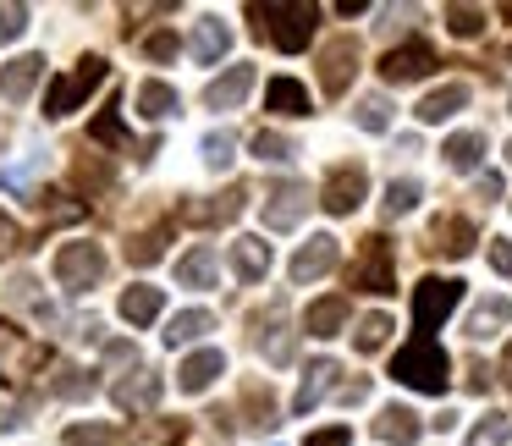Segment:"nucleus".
Returning <instances> with one entry per match:
<instances>
[{
  "mask_svg": "<svg viewBox=\"0 0 512 446\" xmlns=\"http://www.w3.org/2000/svg\"><path fill=\"white\" fill-rule=\"evenodd\" d=\"M386 336H391V314H364L353 331V347L358 353H375V347H386Z\"/></svg>",
  "mask_w": 512,
  "mask_h": 446,
  "instance_id": "obj_37",
  "label": "nucleus"
},
{
  "mask_svg": "<svg viewBox=\"0 0 512 446\" xmlns=\"http://www.w3.org/2000/svg\"><path fill=\"white\" fill-rule=\"evenodd\" d=\"M479 199H501V177H496V171H485V177H479Z\"/></svg>",
  "mask_w": 512,
  "mask_h": 446,
  "instance_id": "obj_53",
  "label": "nucleus"
},
{
  "mask_svg": "<svg viewBox=\"0 0 512 446\" xmlns=\"http://www.w3.org/2000/svg\"><path fill=\"white\" fill-rule=\"evenodd\" d=\"M45 78V56H17L0 67V100L6 105H23L34 94V83Z\"/></svg>",
  "mask_w": 512,
  "mask_h": 446,
  "instance_id": "obj_14",
  "label": "nucleus"
},
{
  "mask_svg": "<svg viewBox=\"0 0 512 446\" xmlns=\"http://www.w3.org/2000/svg\"><path fill=\"white\" fill-rule=\"evenodd\" d=\"M188 441V424L182 419H155L144 435H133V446H182Z\"/></svg>",
  "mask_w": 512,
  "mask_h": 446,
  "instance_id": "obj_38",
  "label": "nucleus"
},
{
  "mask_svg": "<svg viewBox=\"0 0 512 446\" xmlns=\"http://www.w3.org/2000/svg\"><path fill=\"white\" fill-rule=\"evenodd\" d=\"M232 50V28L226 23H215V17H204L199 28H193V39H188V56L199 61V67H215V61Z\"/></svg>",
  "mask_w": 512,
  "mask_h": 446,
  "instance_id": "obj_19",
  "label": "nucleus"
},
{
  "mask_svg": "<svg viewBox=\"0 0 512 446\" xmlns=\"http://www.w3.org/2000/svg\"><path fill=\"white\" fill-rule=\"evenodd\" d=\"M419 413L413 408H402V402H391V408H380V419H375V441H386V446H413L419 441Z\"/></svg>",
  "mask_w": 512,
  "mask_h": 446,
  "instance_id": "obj_18",
  "label": "nucleus"
},
{
  "mask_svg": "<svg viewBox=\"0 0 512 446\" xmlns=\"http://www.w3.org/2000/svg\"><path fill=\"white\" fill-rule=\"evenodd\" d=\"M50 270H56V281L67 292H83V287H94V281L105 276V248L100 243H61Z\"/></svg>",
  "mask_w": 512,
  "mask_h": 446,
  "instance_id": "obj_7",
  "label": "nucleus"
},
{
  "mask_svg": "<svg viewBox=\"0 0 512 446\" xmlns=\"http://www.w3.org/2000/svg\"><path fill=\"white\" fill-rule=\"evenodd\" d=\"M309 215V188L303 182H276L265 193V226L270 232H292V226Z\"/></svg>",
  "mask_w": 512,
  "mask_h": 446,
  "instance_id": "obj_10",
  "label": "nucleus"
},
{
  "mask_svg": "<svg viewBox=\"0 0 512 446\" xmlns=\"http://www.w3.org/2000/svg\"><path fill=\"white\" fill-rule=\"evenodd\" d=\"M446 375H452V358L441 353V342H435V336H413V342L391 358V380L424 391V397H441Z\"/></svg>",
  "mask_w": 512,
  "mask_h": 446,
  "instance_id": "obj_2",
  "label": "nucleus"
},
{
  "mask_svg": "<svg viewBox=\"0 0 512 446\" xmlns=\"http://www.w3.org/2000/svg\"><path fill=\"white\" fill-rule=\"evenodd\" d=\"M144 56L149 61H171V56H177V34H149L144 39Z\"/></svg>",
  "mask_w": 512,
  "mask_h": 446,
  "instance_id": "obj_48",
  "label": "nucleus"
},
{
  "mask_svg": "<svg viewBox=\"0 0 512 446\" xmlns=\"http://www.w3.org/2000/svg\"><path fill=\"white\" fill-rule=\"evenodd\" d=\"M248 89H254V67H248V61H237V67H226L221 78H210L204 105H210V111H237V105L248 100Z\"/></svg>",
  "mask_w": 512,
  "mask_h": 446,
  "instance_id": "obj_13",
  "label": "nucleus"
},
{
  "mask_svg": "<svg viewBox=\"0 0 512 446\" xmlns=\"http://www.w3.org/2000/svg\"><path fill=\"white\" fill-rule=\"evenodd\" d=\"M177 111H182V100H177V89H171V83L149 78L144 89H138V116H149V122H166V116H177Z\"/></svg>",
  "mask_w": 512,
  "mask_h": 446,
  "instance_id": "obj_28",
  "label": "nucleus"
},
{
  "mask_svg": "<svg viewBox=\"0 0 512 446\" xmlns=\"http://www.w3.org/2000/svg\"><path fill=\"white\" fill-rule=\"evenodd\" d=\"M501 375H507V386H512V342H507V353H501Z\"/></svg>",
  "mask_w": 512,
  "mask_h": 446,
  "instance_id": "obj_55",
  "label": "nucleus"
},
{
  "mask_svg": "<svg viewBox=\"0 0 512 446\" xmlns=\"http://www.w3.org/2000/svg\"><path fill=\"white\" fill-rule=\"evenodd\" d=\"M105 78H111V67H105L100 56H83L78 67L61 72V78L45 89V116H56V122H61V116H72V111H78V105L94 94V89H100Z\"/></svg>",
  "mask_w": 512,
  "mask_h": 446,
  "instance_id": "obj_3",
  "label": "nucleus"
},
{
  "mask_svg": "<svg viewBox=\"0 0 512 446\" xmlns=\"http://www.w3.org/2000/svg\"><path fill=\"white\" fill-rule=\"evenodd\" d=\"M232 270H237V281H265V270H270V243L265 237H237L232 243Z\"/></svg>",
  "mask_w": 512,
  "mask_h": 446,
  "instance_id": "obj_21",
  "label": "nucleus"
},
{
  "mask_svg": "<svg viewBox=\"0 0 512 446\" xmlns=\"http://www.w3.org/2000/svg\"><path fill=\"white\" fill-rule=\"evenodd\" d=\"M160 309H166V292H160V287H127L122 292V320L133 325V331H138V325H155Z\"/></svg>",
  "mask_w": 512,
  "mask_h": 446,
  "instance_id": "obj_22",
  "label": "nucleus"
},
{
  "mask_svg": "<svg viewBox=\"0 0 512 446\" xmlns=\"http://www.w3.org/2000/svg\"><path fill=\"white\" fill-rule=\"evenodd\" d=\"M463 303V281L452 276H424L413 287V336H435V325Z\"/></svg>",
  "mask_w": 512,
  "mask_h": 446,
  "instance_id": "obj_5",
  "label": "nucleus"
},
{
  "mask_svg": "<svg viewBox=\"0 0 512 446\" xmlns=\"http://www.w3.org/2000/svg\"><path fill=\"white\" fill-rule=\"evenodd\" d=\"M105 358H111V364H138V347L133 342H111V347H105Z\"/></svg>",
  "mask_w": 512,
  "mask_h": 446,
  "instance_id": "obj_52",
  "label": "nucleus"
},
{
  "mask_svg": "<svg viewBox=\"0 0 512 446\" xmlns=\"http://www.w3.org/2000/svg\"><path fill=\"white\" fill-rule=\"evenodd\" d=\"M204 331H215V314L210 309H182L177 320L166 325V347H188V342H199Z\"/></svg>",
  "mask_w": 512,
  "mask_h": 446,
  "instance_id": "obj_30",
  "label": "nucleus"
},
{
  "mask_svg": "<svg viewBox=\"0 0 512 446\" xmlns=\"http://www.w3.org/2000/svg\"><path fill=\"white\" fill-rule=\"evenodd\" d=\"M342 325H347V298H342V292H336V298L309 303V314H303V331L320 336V342H325V336H336Z\"/></svg>",
  "mask_w": 512,
  "mask_h": 446,
  "instance_id": "obj_24",
  "label": "nucleus"
},
{
  "mask_svg": "<svg viewBox=\"0 0 512 446\" xmlns=\"http://www.w3.org/2000/svg\"><path fill=\"white\" fill-rule=\"evenodd\" d=\"M111 182V166H100V160H78V188H105Z\"/></svg>",
  "mask_w": 512,
  "mask_h": 446,
  "instance_id": "obj_47",
  "label": "nucleus"
},
{
  "mask_svg": "<svg viewBox=\"0 0 512 446\" xmlns=\"http://www.w3.org/2000/svg\"><path fill=\"white\" fill-rule=\"evenodd\" d=\"M446 28H452L457 39H474L479 28H485V12H479V6H446Z\"/></svg>",
  "mask_w": 512,
  "mask_h": 446,
  "instance_id": "obj_42",
  "label": "nucleus"
},
{
  "mask_svg": "<svg viewBox=\"0 0 512 446\" xmlns=\"http://www.w3.org/2000/svg\"><path fill=\"white\" fill-rule=\"evenodd\" d=\"M364 193H369L364 166H336L320 188V204H325V215H353L358 204H364Z\"/></svg>",
  "mask_w": 512,
  "mask_h": 446,
  "instance_id": "obj_8",
  "label": "nucleus"
},
{
  "mask_svg": "<svg viewBox=\"0 0 512 446\" xmlns=\"http://www.w3.org/2000/svg\"><path fill=\"white\" fill-rule=\"evenodd\" d=\"M265 111H276V116H309V89H303L298 78H276L265 89Z\"/></svg>",
  "mask_w": 512,
  "mask_h": 446,
  "instance_id": "obj_27",
  "label": "nucleus"
},
{
  "mask_svg": "<svg viewBox=\"0 0 512 446\" xmlns=\"http://www.w3.org/2000/svg\"><path fill=\"white\" fill-rule=\"evenodd\" d=\"M468 386H474V391H485V386H490V375H485V364H474V369H468Z\"/></svg>",
  "mask_w": 512,
  "mask_h": 446,
  "instance_id": "obj_54",
  "label": "nucleus"
},
{
  "mask_svg": "<svg viewBox=\"0 0 512 446\" xmlns=\"http://www.w3.org/2000/svg\"><path fill=\"white\" fill-rule=\"evenodd\" d=\"M507 105H512V100H507Z\"/></svg>",
  "mask_w": 512,
  "mask_h": 446,
  "instance_id": "obj_60",
  "label": "nucleus"
},
{
  "mask_svg": "<svg viewBox=\"0 0 512 446\" xmlns=\"http://www.w3.org/2000/svg\"><path fill=\"white\" fill-rule=\"evenodd\" d=\"M12 248H23V232H17L12 215H0V254H12Z\"/></svg>",
  "mask_w": 512,
  "mask_h": 446,
  "instance_id": "obj_50",
  "label": "nucleus"
},
{
  "mask_svg": "<svg viewBox=\"0 0 512 446\" xmlns=\"http://www.w3.org/2000/svg\"><path fill=\"white\" fill-rule=\"evenodd\" d=\"M177 281H182V287H215V248L210 243H193L188 254L177 259Z\"/></svg>",
  "mask_w": 512,
  "mask_h": 446,
  "instance_id": "obj_26",
  "label": "nucleus"
},
{
  "mask_svg": "<svg viewBox=\"0 0 512 446\" xmlns=\"http://www.w3.org/2000/svg\"><path fill=\"white\" fill-rule=\"evenodd\" d=\"M303 446H353V430H347V424H331V430H314Z\"/></svg>",
  "mask_w": 512,
  "mask_h": 446,
  "instance_id": "obj_49",
  "label": "nucleus"
},
{
  "mask_svg": "<svg viewBox=\"0 0 512 446\" xmlns=\"http://www.w3.org/2000/svg\"><path fill=\"white\" fill-rule=\"evenodd\" d=\"M28 34V6H0V45Z\"/></svg>",
  "mask_w": 512,
  "mask_h": 446,
  "instance_id": "obj_44",
  "label": "nucleus"
},
{
  "mask_svg": "<svg viewBox=\"0 0 512 446\" xmlns=\"http://www.w3.org/2000/svg\"><path fill=\"white\" fill-rule=\"evenodd\" d=\"M243 204H248L243 188H226V193H215V199H188L182 204V221H193V226H232L237 215H243Z\"/></svg>",
  "mask_w": 512,
  "mask_h": 446,
  "instance_id": "obj_11",
  "label": "nucleus"
},
{
  "mask_svg": "<svg viewBox=\"0 0 512 446\" xmlns=\"http://www.w3.org/2000/svg\"><path fill=\"white\" fill-rule=\"evenodd\" d=\"M441 155H446V166H452V171H474L479 155H485V133H452L441 144Z\"/></svg>",
  "mask_w": 512,
  "mask_h": 446,
  "instance_id": "obj_31",
  "label": "nucleus"
},
{
  "mask_svg": "<svg viewBox=\"0 0 512 446\" xmlns=\"http://www.w3.org/2000/svg\"><path fill=\"white\" fill-rule=\"evenodd\" d=\"M171 232H177V221H160V226H149V232H138L133 243H127V259H133L138 270H149V265H155L160 254H166Z\"/></svg>",
  "mask_w": 512,
  "mask_h": 446,
  "instance_id": "obj_29",
  "label": "nucleus"
},
{
  "mask_svg": "<svg viewBox=\"0 0 512 446\" xmlns=\"http://www.w3.org/2000/svg\"><path fill=\"white\" fill-rule=\"evenodd\" d=\"M501 17H512V0H507V6H501Z\"/></svg>",
  "mask_w": 512,
  "mask_h": 446,
  "instance_id": "obj_57",
  "label": "nucleus"
},
{
  "mask_svg": "<svg viewBox=\"0 0 512 446\" xmlns=\"http://www.w3.org/2000/svg\"><path fill=\"white\" fill-rule=\"evenodd\" d=\"M259 347H265L270 364H287V358H292V336L281 331V325H270V336H259Z\"/></svg>",
  "mask_w": 512,
  "mask_h": 446,
  "instance_id": "obj_46",
  "label": "nucleus"
},
{
  "mask_svg": "<svg viewBox=\"0 0 512 446\" xmlns=\"http://www.w3.org/2000/svg\"><path fill=\"white\" fill-rule=\"evenodd\" d=\"M336 375H342V369H336V358H314V364L303 369V386H298V397H292V408H298V413H309L314 402H320L325 391L336 386Z\"/></svg>",
  "mask_w": 512,
  "mask_h": 446,
  "instance_id": "obj_20",
  "label": "nucleus"
},
{
  "mask_svg": "<svg viewBox=\"0 0 512 446\" xmlns=\"http://www.w3.org/2000/svg\"><path fill=\"white\" fill-rule=\"evenodd\" d=\"M232 149H237V133H226V127H221V133H210V138H204V166L226 171V166H232Z\"/></svg>",
  "mask_w": 512,
  "mask_h": 446,
  "instance_id": "obj_40",
  "label": "nucleus"
},
{
  "mask_svg": "<svg viewBox=\"0 0 512 446\" xmlns=\"http://www.w3.org/2000/svg\"><path fill=\"white\" fill-rule=\"evenodd\" d=\"M435 254L468 259V254H474V226H468L463 215H446V221H435Z\"/></svg>",
  "mask_w": 512,
  "mask_h": 446,
  "instance_id": "obj_25",
  "label": "nucleus"
},
{
  "mask_svg": "<svg viewBox=\"0 0 512 446\" xmlns=\"http://www.w3.org/2000/svg\"><path fill=\"white\" fill-rule=\"evenodd\" d=\"M0 144H6V122H0Z\"/></svg>",
  "mask_w": 512,
  "mask_h": 446,
  "instance_id": "obj_58",
  "label": "nucleus"
},
{
  "mask_svg": "<svg viewBox=\"0 0 512 446\" xmlns=\"http://www.w3.org/2000/svg\"><path fill=\"white\" fill-rule=\"evenodd\" d=\"M45 364H50L45 342H34L28 331H17L12 320H0V380H6V386H23V380L39 375Z\"/></svg>",
  "mask_w": 512,
  "mask_h": 446,
  "instance_id": "obj_4",
  "label": "nucleus"
},
{
  "mask_svg": "<svg viewBox=\"0 0 512 446\" xmlns=\"http://www.w3.org/2000/svg\"><path fill=\"white\" fill-rule=\"evenodd\" d=\"M507 160H512V144H507Z\"/></svg>",
  "mask_w": 512,
  "mask_h": 446,
  "instance_id": "obj_59",
  "label": "nucleus"
},
{
  "mask_svg": "<svg viewBox=\"0 0 512 446\" xmlns=\"http://www.w3.org/2000/svg\"><path fill=\"white\" fill-rule=\"evenodd\" d=\"M160 391H166V386H160V375H155V369H138V375L116 380V386H111V397H116V408H122V413H149V408L160 402Z\"/></svg>",
  "mask_w": 512,
  "mask_h": 446,
  "instance_id": "obj_15",
  "label": "nucleus"
},
{
  "mask_svg": "<svg viewBox=\"0 0 512 446\" xmlns=\"http://www.w3.org/2000/svg\"><path fill=\"white\" fill-rule=\"evenodd\" d=\"M50 391H56L61 402H83V397H94V375H89V369H78V364H56Z\"/></svg>",
  "mask_w": 512,
  "mask_h": 446,
  "instance_id": "obj_32",
  "label": "nucleus"
},
{
  "mask_svg": "<svg viewBox=\"0 0 512 446\" xmlns=\"http://www.w3.org/2000/svg\"><path fill=\"white\" fill-rule=\"evenodd\" d=\"M468 446H512V419L507 413H485V419L468 430Z\"/></svg>",
  "mask_w": 512,
  "mask_h": 446,
  "instance_id": "obj_35",
  "label": "nucleus"
},
{
  "mask_svg": "<svg viewBox=\"0 0 512 446\" xmlns=\"http://www.w3.org/2000/svg\"><path fill=\"white\" fill-rule=\"evenodd\" d=\"M507 320H512V298H490V303H479V309H474L468 336H474V342H485V336H496V325H507Z\"/></svg>",
  "mask_w": 512,
  "mask_h": 446,
  "instance_id": "obj_34",
  "label": "nucleus"
},
{
  "mask_svg": "<svg viewBox=\"0 0 512 446\" xmlns=\"http://www.w3.org/2000/svg\"><path fill=\"white\" fill-rule=\"evenodd\" d=\"M215 375H226V353H221V347H204V353L182 358V369H177V386L188 391V397H199V391L210 386Z\"/></svg>",
  "mask_w": 512,
  "mask_h": 446,
  "instance_id": "obj_17",
  "label": "nucleus"
},
{
  "mask_svg": "<svg viewBox=\"0 0 512 446\" xmlns=\"http://www.w3.org/2000/svg\"><path fill=\"white\" fill-rule=\"evenodd\" d=\"M358 127H364V133H386L391 127V100L386 94H364V100H358Z\"/></svg>",
  "mask_w": 512,
  "mask_h": 446,
  "instance_id": "obj_39",
  "label": "nucleus"
},
{
  "mask_svg": "<svg viewBox=\"0 0 512 446\" xmlns=\"http://www.w3.org/2000/svg\"><path fill=\"white\" fill-rule=\"evenodd\" d=\"M89 138H94V144H111V149H133V138L122 133V105H116V100L105 105V111L89 122Z\"/></svg>",
  "mask_w": 512,
  "mask_h": 446,
  "instance_id": "obj_33",
  "label": "nucleus"
},
{
  "mask_svg": "<svg viewBox=\"0 0 512 446\" xmlns=\"http://www.w3.org/2000/svg\"><path fill=\"white\" fill-rule=\"evenodd\" d=\"M435 72V50L424 45V39H413V45H397L380 56V78L386 83H419Z\"/></svg>",
  "mask_w": 512,
  "mask_h": 446,
  "instance_id": "obj_9",
  "label": "nucleus"
},
{
  "mask_svg": "<svg viewBox=\"0 0 512 446\" xmlns=\"http://www.w3.org/2000/svg\"><path fill=\"white\" fill-rule=\"evenodd\" d=\"M353 287L358 292H397V259H391V237H364V248H358V265H353Z\"/></svg>",
  "mask_w": 512,
  "mask_h": 446,
  "instance_id": "obj_6",
  "label": "nucleus"
},
{
  "mask_svg": "<svg viewBox=\"0 0 512 446\" xmlns=\"http://www.w3.org/2000/svg\"><path fill=\"white\" fill-rule=\"evenodd\" d=\"M490 265H496L501 276H512V243H507V237H496V243H490Z\"/></svg>",
  "mask_w": 512,
  "mask_h": 446,
  "instance_id": "obj_51",
  "label": "nucleus"
},
{
  "mask_svg": "<svg viewBox=\"0 0 512 446\" xmlns=\"http://www.w3.org/2000/svg\"><path fill=\"white\" fill-rule=\"evenodd\" d=\"M61 446H116V430L111 424H72L61 435Z\"/></svg>",
  "mask_w": 512,
  "mask_h": 446,
  "instance_id": "obj_41",
  "label": "nucleus"
},
{
  "mask_svg": "<svg viewBox=\"0 0 512 446\" xmlns=\"http://www.w3.org/2000/svg\"><path fill=\"white\" fill-rule=\"evenodd\" d=\"M336 259H342V243H336L331 232L309 237V243L292 254V281H320L325 270H336Z\"/></svg>",
  "mask_w": 512,
  "mask_h": 446,
  "instance_id": "obj_12",
  "label": "nucleus"
},
{
  "mask_svg": "<svg viewBox=\"0 0 512 446\" xmlns=\"http://www.w3.org/2000/svg\"><path fill=\"white\" fill-rule=\"evenodd\" d=\"M254 155H259V160H292V138H281V133H254Z\"/></svg>",
  "mask_w": 512,
  "mask_h": 446,
  "instance_id": "obj_45",
  "label": "nucleus"
},
{
  "mask_svg": "<svg viewBox=\"0 0 512 446\" xmlns=\"http://www.w3.org/2000/svg\"><path fill=\"white\" fill-rule=\"evenodd\" d=\"M12 424H17V419H12V413H6V408H0V435L12 430Z\"/></svg>",
  "mask_w": 512,
  "mask_h": 446,
  "instance_id": "obj_56",
  "label": "nucleus"
},
{
  "mask_svg": "<svg viewBox=\"0 0 512 446\" xmlns=\"http://www.w3.org/2000/svg\"><path fill=\"white\" fill-rule=\"evenodd\" d=\"M468 105V83H441V89H430L419 100V122H446V116H457Z\"/></svg>",
  "mask_w": 512,
  "mask_h": 446,
  "instance_id": "obj_23",
  "label": "nucleus"
},
{
  "mask_svg": "<svg viewBox=\"0 0 512 446\" xmlns=\"http://www.w3.org/2000/svg\"><path fill=\"white\" fill-rule=\"evenodd\" d=\"M353 67H358V39H331L325 56H320V89L325 94H342L347 78H353Z\"/></svg>",
  "mask_w": 512,
  "mask_h": 446,
  "instance_id": "obj_16",
  "label": "nucleus"
},
{
  "mask_svg": "<svg viewBox=\"0 0 512 446\" xmlns=\"http://www.w3.org/2000/svg\"><path fill=\"white\" fill-rule=\"evenodd\" d=\"M243 408H248V424L270 430V424H276V391L270 386H243Z\"/></svg>",
  "mask_w": 512,
  "mask_h": 446,
  "instance_id": "obj_36",
  "label": "nucleus"
},
{
  "mask_svg": "<svg viewBox=\"0 0 512 446\" xmlns=\"http://www.w3.org/2000/svg\"><path fill=\"white\" fill-rule=\"evenodd\" d=\"M248 17H254V34H265L276 50H303L314 39V23H320V6H309V0H270V6H248Z\"/></svg>",
  "mask_w": 512,
  "mask_h": 446,
  "instance_id": "obj_1",
  "label": "nucleus"
},
{
  "mask_svg": "<svg viewBox=\"0 0 512 446\" xmlns=\"http://www.w3.org/2000/svg\"><path fill=\"white\" fill-rule=\"evenodd\" d=\"M413 204H419V182H413V177H402V182H391V188H386V215H408Z\"/></svg>",
  "mask_w": 512,
  "mask_h": 446,
  "instance_id": "obj_43",
  "label": "nucleus"
}]
</instances>
